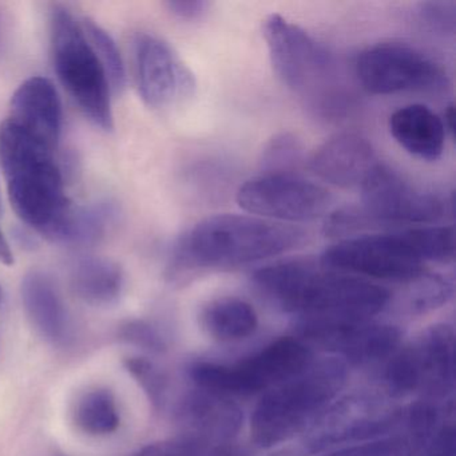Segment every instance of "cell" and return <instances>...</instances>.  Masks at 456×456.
<instances>
[{
	"mask_svg": "<svg viewBox=\"0 0 456 456\" xmlns=\"http://www.w3.org/2000/svg\"><path fill=\"white\" fill-rule=\"evenodd\" d=\"M419 15L424 26L434 33L445 37L455 34V2H426L420 4Z\"/></svg>",
	"mask_w": 456,
	"mask_h": 456,
	"instance_id": "836d02e7",
	"label": "cell"
},
{
	"mask_svg": "<svg viewBox=\"0 0 456 456\" xmlns=\"http://www.w3.org/2000/svg\"><path fill=\"white\" fill-rule=\"evenodd\" d=\"M410 443L404 437H380L362 444L341 448L324 456H408Z\"/></svg>",
	"mask_w": 456,
	"mask_h": 456,
	"instance_id": "d6a6232c",
	"label": "cell"
},
{
	"mask_svg": "<svg viewBox=\"0 0 456 456\" xmlns=\"http://www.w3.org/2000/svg\"><path fill=\"white\" fill-rule=\"evenodd\" d=\"M117 217L111 202L100 201L84 207H71L61 233L62 244L86 245L97 242L105 236Z\"/></svg>",
	"mask_w": 456,
	"mask_h": 456,
	"instance_id": "cb8c5ba5",
	"label": "cell"
},
{
	"mask_svg": "<svg viewBox=\"0 0 456 456\" xmlns=\"http://www.w3.org/2000/svg\"><path fill=\"white\" fill-rule=\"evenodd\" d=\"M311 362V351L303 341L281 338L236 365L197 362L189 375L197 388L204 391L224 396L253 395L289 380Z\"/></svg>",
	"mask_w": 456,
	"mask_h": 456,
	"instance_id": "8992f818",
	"label": "cell"
},
{
	"mask_svg": "<svg viewBox=\"0 0 456 456\" xmlns=\"http://www.w3.org/2000/svg\"><path fill=\"white\" fill-rule=\"evenodd\" d=\"M205 456H248L244 448L239 447L233 442L223 444L207 445Z\"/></svg>",
	"mask_w": 456,
	"mask_h": 456,
	"instance_id": "74e56055",
	"label": "cell"
},
{
	"mask_svg": "<svg viewBox=\"0 0 456 456\" xmlns=\"http://www.w3.org/2000/svg\"><path fill=\"white\" fill-rule=\"evenodd\" d=\"M186 435L205 445L229 443L242 426L241 410L229 396L197 388L186 395L177 411Z\"/></svg>",
	"mask_w": 456,
	"mask_h": 456,
	"instance_id": "9a60e30c",
	"label": "cell"
},
{
	"mask_svg": "<svg viewBox=\"0 0 456 456\" xmlns=\"http://www.w3.org/2000/svg\"><path fill=\"white\" fill-rule=\"evenodd\" d=\"M400 421L402 413L389 410L378 397L349 395L314 418L304 437V450L316 453L341 443L380 439Z\"/></svg>",
	"mask_w": 456,
	"mask_h": 456,
	"instance_id": "30bf717a",
	"label": "cell"
},
{
	"mask_svg": "<svg viewBox=\"0 0 456 456\" xmlns=\"http://www.w3.org/2000/svg\"><path fill=\"white\" fill-rule=\"evenodd\" d=\"M411 445H418L428 439L440 427V410L432 400H420L411 405L405 415Z\"/></svg>",
	"mask_w": 456,
	"mask_h": 456,
	"instance_id": "1f68e13d",
	"label": "cell"
},
{
	"mask_svg": "<svg viewBox=\"0 0 456 456\" xmlns=\"http://www.w3.org/2000/svg\"><path fill=\"white\" fill-rule=\"evenodd\" d=\"M376 165L370 141L354 133L333 135L309 159V169L317 177L340 188L362 186Z\"/></svg>",
	"mask_w": 456,
	"mask_h": 456,
	"instance_id": "2e32d148",
	"label": "cell"
},
{
	"mask_svg": "<svg viewBox=\"0 0 456 456\" xmlns=\"http://www.w3.org/2000/svg\"><path fill=\"white\" fill-rule=\"evenodd\" d=\"M386 384L392 397H404L423 387V367L418 346L395 352L387 364Z\"/></svg>",
	"mask_w": 456,
	"mask_h": 456,
	"instance_id": "d4e9b609",
	"label": "cell"
},
{
	"mask_svg": "<svg viewBox=\"0 0 456 456\" xmlns=\"http://www.w3.org/2000/svg\"><path fill=\"white\" fill-rule=\"evenodd\" d=\"M411 285L410 306L415 314H426L450 300L453 285L447 277L424 272Z\"/></svg>",
	"mask_w": 456,
	"mask_h": 456,
	"instance_id": "f1b7e54d",
	"label": "cell"
},
{
	"mask_svg": "<svg viewBox=\"0 0 456 456\" xmlns=\"http://www.w3.org/2000/svg\"><path fill=\"white\" fill-rule=\"evenodd\" d=\"M207 445L191 437L162 440L141 448L134 456H205Z\"/></svg>",
	"mask_w": 456,
	"mask_h": 456,
	"instance_id": "e575fe53",
	"label": "cell"
},
{
	"mask_svg": "<svg viewBox=\"0 0 456 456\" xmlns=\"http://www.w3.org/2000/svg\"><path fill=\"white\" fill-rule=\"evenodd\" d=\"M119 340L142 351L161 354L167 351V338L161 330L146 320H127L122 322L117 332Z\"/></svg>",
	"mask_w": 456,
	"mask_h": 456,
	"instance_id": "4dcf8cb0",
	"label": "cell"
},
{
	"mask_svg": "<svg viewBox=\"0 0 456 456\" xmlns=\"http://www.w3.org/2000/svg\"><path fill=\"white\" fill-rule=\"evenodd\" d=\"M408 456H456L455 427L443 424L428 439L413 445V452Z\"/></svg>",
	"mask_w": 456,
	"mask_h": 456,
	"instance_id": "d590c367",
	"label": "cell"
},
{
	"mask_svg": "<svg viewBox=\"0 0 456 456\" xmlns=\"http://www.w3.org/2000/svg\"><path fill=\"white\" fill-rule=\"evenodd\" d=\"M85 33L94 49L95 54L100 58L109 82L116 90H122L126 85V71H125L124 61L121 53L110 34L101 28L92 20H85L82 22Z\"/></svg>",
	"mask_w": 456,
	"mask_h": 456,
	"instance_id": "83f0119b",
	"label": "cell"
},
{
	"mask_svg": "<svg viewBox=\"0 0 456 456\" xmlns=\"http://www.w3.org/2000/svg\"><path fill=\"white\" fill-rule=\"evenodd\" d=\"M453 116H455V110H453V105H450L445 110L443 124H444L445 130H448L451 134L453 133Z\"/></svg>",
	"mask_w": 456,
	"mask_h": 456,
	"instance_id": "ab89813d",
	"label": "cell"
},
{
	"mask_svg": "<svg viewBox=\"0 0 456 456\" xmlns=\"http://www.w3.org/2000/svg\"><path fill=\"white\" fill-rule=\"evenodd\" d=\"M252 279L266 297L297 319L368 322L391 297L386 288L367 280L303 260L264 266Z\"/></svg>",
	"mask_w": 456,
	"mask_h": 456,
	"instance_id": "6da1fadb",
	"label": "cell"
},
{
	"mask_svg": "<svg viewBox=\"0 0 456 456\" xmlns=\"http://www.w3.org/2000/svg\"><path fill=\"white\" fill-rule=\"evenodd\" d=\"M303 161L301 141L290 133H280L264 146L260 165L263 175H296Z\"/></svg>",
	"mask_w": 456,
	"mask_h": 456,
	"instance_id": "484cf974",
	"label": "cell"
},
{
	"mask_svg": "<svg viewBox=\"0 0 456 456\" xmlns=\"http://www.w3.org/2000/svg\"><path fill=\"white\" fill-rule=\"evenodd\" d=\"M346 362L338 357L314 362L289 380L269 389L250 418L253 442L273 447L312 423L346 380Z\"/></svg>",
	"mask_w": 456,
	"mask_h": 456,
	"instance_id": "277c9868",
	"label": "cell"
},
{
	"mask_svg": "<svg viewBox=\"0 0 456 456\" xmlns=\"http://www.w3.org/2000/svg\"><path fill=\"white\" fill-rule=\"evenodd\" d=\"M320 263L330 271L399 282H411L426 272L407 231L343 240L327 248Z\"/></svg>",
	"mask_w": 456,
	"mask_h": 456,
	"instance_id": "52a82bcc",
	"label": "cell"
},
{
	"mask_svg": "<svg viewBox=\"0 0 456 456\" xmlns=\"http://www.w3.org/2000/svg\"><path fill=\"white\" fill-rule=\"evenodd\" d=\"M264 39L277 78L293 92H305L330 74L327 50L296 23L272 14L263 23Z\"/></svg>",
	"mask_w": 456,
	"mask_h": 456,
	"instance_id": "8fae6325",
	"label": "cell"
},
{
	"mask_svg": "<svg viewBox=\"0 0 456 456\" xmlns=\"http://www.w3.org/2000/svg\"><path fill=\"white\" fill-rule=\"evenodd\" d=\"M77 427L90 436L113 435L121 424L116 395L108 388L85 392L74 410Z\"/></svg>",
	"mask_w": 456,
	"mask_h": 456,
	"instance_id": "603a6c76",
	"label": "cell"
},
{
	"mask_svg": "<svg viewBox=\"0 0 456 456\" xmlns=\"http://www.w3.org/2000/svg\"><path fill=\"white\" fill-rule=\"evenodd\" d=\"M134 63L141 98L151 108H167L193 94V74L159 37L143 33L135 38Z\"/></svg>",
	"mask_w": 456,
	"mask_h": 456,
	"instance_id": "5bb4252c",
	"label": "cell"
},
{
	"mask_svg": "<svg viewBox=\"0 0 456 456\" xmlns=\"http://www.w3.org/2000/svg\"><path fill=\"white\" fill-rule=\"evenodd\" d=\"M167 9L173 15L183 20H194L207 12L209 4L204 0H173L167 2Z\"/></svg>",
	"mask_w": 456,
	"mask_h": 456,
	"instance_id": "8d00e7d4",
	"label": "cell"
},
{
	"mask_svg": "<svg viewBox=\"0 0 456 456\" xmlns=\"http://www.w3.org/2000/svg\"><path fill=\"white\" fill-rule=\"evenodd\" d=\"M124 365L145 392L151 405L156 410H162L167 395V379L165 373L153 362L142 356L126 357Z\"/></svg>",
	"mask_w": 456,
	"mask_h": 456,
	"instance_id": "f546056e",
	"label": "cell"
},
{
	"mask_svg": "<svg viewBox=\"0 0 456 456\" xmlns=\"http://www.w3.org/2000/svg\"><path fill=\"white\" fill-rule=\"evenodd\" d=\"M22 301L31 325L46 343L57 348L70 346L73 322L60 290L46 273L33 271L26 274Z\"/></svg>",
	"mask_w": 456,
	"mask_h": 456,
	"instance_id": "e0dca14e",
	"label": "cell"
},
{
	"mask_svg": "<svg viewBox=\"0 0 456 456\" xmlns=\"http://www.w3.org/2000/svg\"><path fill=\"white\" fill-rule=\"evenodd\" d=\"M423 367V387L431 397H444L455 383V333L448 324H435L416 344Z\"/></svg>",
	"mask_w": 456,
	"mask_h": 456,
	"instance_id": "ffe728a7",
	"label": "cell"
},
{
	"mask_svg": "<svg viewBox=\"0 0 456 456\" xmlns=\"http://www.w3.org/2000/svg\"><path fill=\"white\" fill-rule=\"evenodd\" d=\"M407 232L423 263H450L455 257V231L452 226H421Z\"/></svg>",
	"mask_w": 456,
	"mask_h": 456,
	"instance_id": "4316f807",
	"label": "cell"
},
{
	"mask_svg": "<svg viewBox=\"0 0 456 456\" xmlns=\"http://www.w3.org/2000/svg\"><path fill=\"white\" fill-rule=\"evenodd\" d=\"M242 209L257 217L303 223L316 220L330 208V191L298 175H261L245 181L236 194Z\"/></svg>",
	"mask_w": 456,
	"mask_h": 456,
	"instance_id": "9c48e42d",
	"label": "cell"
},
{
	"mask_svg": "<svg viewBox=\"0 0 456 456\" xmlns=\"http://www.w3.org/2000/svg\"><path fill=\"white\" fill-rule=\"evenodd\" d=\"M295 330L301 341L335 352L356 365L392 356L402 340V330L395 325L367 322L304 319L296 322Z\"/></svg>",
	"mask_w": 456,
	"mask_h": 456,
	"instance_id": "4fadbf2b",
	"label": "cell"
},
{
	"mask_svg": "<svg viewBox=\"0 0 456 456\" xmlns=\"http://www.w3.org/2000/svg\"><path fill=\"white\" fill-rule=\"evenodd\" d=\"M9 118L50 148H58L62 132V105L49 79L33 77L23 82L12 95Z\"/></svg>",
	"mask_w": 456,
	"mask_h": 456,
	"instance_id": "ac0fdd59",
	"label": "cell"
},
{
	"mask_svg": "<svg viewBox=\"0 0 456 456\" xmlns=\"http://www.w3.org/2000/svg\"><path fill=\"white\" fill-rule=\"evenodd\" d=\"M200 320L205 332L218 341H237L249 338L258 325L255 308L237 297H221L210 301L202 309Z\"/></svg>",
	"mask_w": 456,
	"mask_h": 456,
	"instance_id": "7402d4cb",
	"label": "cell"
},
{
	"mask_svg": "<svg viewBox=\"0 0 456 456\" xmlns=\"http://www.w3.org/2000/svg\"><path fill=\"white\" fill-rule=\"evenodd\" d=\"M52 55L55 73L82 113L102 130L113 129L110 82L82 23L65 7L52 14Z\"/></svg>",
	"mask_w": 456,
	"mask_h": 456,
	"instance_id": "5b68a950",
	"label": "cell"
},
{
	"mask_svg": "<svg viewBox=\"0 0 456 456\" xmlns=\"http://www.w3.org/2000/svg\"><path fill=\"white\" fill-rule=\"evenodd\" d=\"M269 456H305V452L300 448H284V450L277 451Z\"/></svg>",
	"mask_w": 456,
	"mask_h": 456,
	"instance_id": "60d3db41",
	"label": "cell"
},
{
	"mask_svg": "<svg viewBox=\"0 0 456 456\" xmlns=\"http://www.w3.org/2000/svg\"><path fill=\"white\" fill-rule=\"evenodd\" d=\"M124 285V272L110 258L86 256L71 268V289L89 305H113L121 297Z\"/></svg>",
	"mask_w": 456,
	"mask_h": 456,
	"instance_id": "44dd1931",
	"label": "cell"
},
{
	"mask_svg": "<svg viewBox=\"0 0 456 456\" xmlns=\"http://www.w3.org/2000/svg\"><path fill=\"white\" fill-rule=\"evenodd\" d=\"M389 132L405 151L423 161H436L444 151L443 119L424 105H407L391 114Z\"/></svg>",
	"mask_w": 456,
	"mask_h": 456,
	"instance_id": "d6986e66",
	"label": "cell"
},
{
	"mask_svg": "<svg viewBox=\"0 0 456 456\" xmlns=\"http://www.w3.org/2000/svg\"><path fill=\"white\" fill-rule=\"evenodd\" d=\"M0 303H2V289H0Z\"/></svg>",
	"mask_w": 456,
	"mask_h": 456,
	"instance_id": "b9f144b4",
	"label": "cell"
},
{
	"mask_svg": "<svg viewBox=\"0 0 456 456\" xmlns=\"http://www.w3.org/2000/svg\"><path fill=\"white\" fill-rule=\"evenodd\" d=\"M362 215L368 223L429 224L444 215V202L408 183L399 173L379 164L362 183Z\"/></svg>",
	"mask_w": 456,
	"mask_h": 456,
	"instance_id": "7c38bea8",
	"label": "cell"
},
{
	"mask_svg": "<svg viewBox=\"0 0 456 456\" xmlns=\"http://www.w3.org/2000/svg\"><path fill=\"white\" fill-rule=\"evenodd\" d=\"M295 226L247 215H216L199 221L173 245L172 276L205 268H231L276 257L303 241Z\"/></svg>",
	"mask_w": 456,
	"mask_h": 456,
	"instance_id": "3957f363",
	"label": "cell"
},
{
	"mask_svg": "<svg viewBox=\"0 0 456 456\" xmlns=\"http://www.w3.org/2000/svg\"><path fill=\"white\" fill-rule=\"evenodd\" d=\"M0 263L6 264V265L14 264V255H12V248H10L2 229H0Z\"/></svg>",
	"mask_w": 456,
	"mask_h": 456,
	"instance_id": "f35d334b",
	"label": "cell"
},
{
	"mask_svg": "<svg viewBox=\"0 0 456 456\" xmlns=\"http://www.w3.org/2000/svg\"><path fill=\"white\" fill-rule=\"evenodd\" d=\"M0 162L18 217L52 241H60L71 209L54 149L12 118L0 125Z\"/></svg>",
	"mask_w": 456,
	"mask_h": 456,
	"instance_id": "7a4b0ae2",
	"label": "cell"
},
{
	"mask_svg": "<svg viewBox=\"0 0 456 456\" xmlns=\"http://www.w3.org/2000/svg\"><path fill=\"white\" fill-rule=\"evenodd\" d=\"M357 78L367 92L378 95L403 92H444L447 74L412 47L384 44L364 50L357 58Z\"/></svg>",
	"mask_w": 456,
	"mask_h": 456,
	"instance_id": "ba28073f",
	"label": "cell"
}]
</instances>
